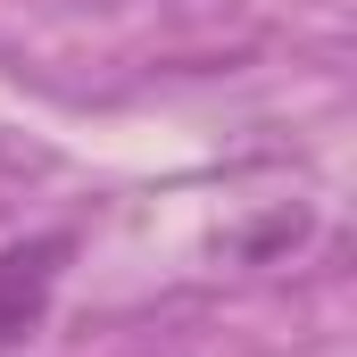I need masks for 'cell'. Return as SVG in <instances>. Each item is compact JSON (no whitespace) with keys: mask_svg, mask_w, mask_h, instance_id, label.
I'll return each instance as SVG.
<instances>
[{"mask_svg":"<svg viewBox=\"0 0 357 357\" xmlns=\"http://www.w3.org/2000/svg\"><path fill=\"white\" fill-rule=\"evenodd\" d=\"M59 274H67V233H33V241H8L0 250V349L25 341L50 316Z\"/></svg>","mask_w":357,"mask_h":357,"instance_id":"6da1fadb","label":"cell"}]
</instances>
